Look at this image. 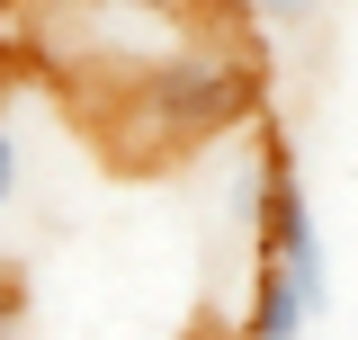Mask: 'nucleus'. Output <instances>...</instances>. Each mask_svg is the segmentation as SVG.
Returning a JSON list of instances; mask_svg holds the SVG:
<instances>
[{
  "label": "nucleus",
  "mask_w": 358,
  "mask_h": 340,
  "mask_svg": "<svg viewBox=\"0 0 358 340\" xmlns=\"http://www.w3.org/2000/svg\"><path fill=\"white\" fill-rule=\"evenodd\" d=\"M331 304V260H322V233H296L251 269V296H242V323L233 340H305V323Z\"/></svg>",
  "instance_id": "nucleus-2"
},
{
  "label": "nucleus",
  "mask_w": 358,
  "mask_h": 340,
  "mask_svg": "<svg viewBox=\"0 0 358 340\" xmlns=\"http://www.w3.org/2000/svg\"><path fill=\"white\" fill-rule=\"evenodd\" d=\"M0 9H9V0H0Z\"/></svg>",
  "instance_id": "nucleus-5"
},
{
  "label": "nucleus",
  "mask_w": 358,
  "mask_h": 340,
  "mask_svg": "<svg viewBox=\"0 0 358 340\" xmlns=\"http://www.w3.org/2000/svg\"><path fill=\"white\" fill-rule=\"evenodd\" d=\"M251 99H260L251 45L224 18L108 90V134L126 162H171V153H197L206 134H251Z\"/></svg>",
  "instance_id": "nucleus-1"
},
{
  "label": "nucleus",
  "mask_w": 358,
  "mask_h": 340,
  "mask_svg": "<svg viewBox=\"0 0 358 340\" xmlns=\"http://www.w3.org/2000/svg\"><path fill=\"white\" fill-rule=\"evenodd\" d=\"M18 99H27V90H0V233L18 224L27 188H36V134L18 117Z\"/></svg>",
  "instance_id": "nucleus-3"
},
{
  "label": "nucleus",
  "mask_w": 358,
  "mask_h": 340,
  "mask_svg": "<svg viewBox=\"0 0 358 340\" xmlns=\"http://www.w3.org/2000/svg\"><path fill=\"white\" fill-rule=\"evenodd\" d=\"M233 27H251V45H278V36H305L331 0H224Z\"/></svg>",
  "instance_id": "nucleus-4"
}]
</instances>
